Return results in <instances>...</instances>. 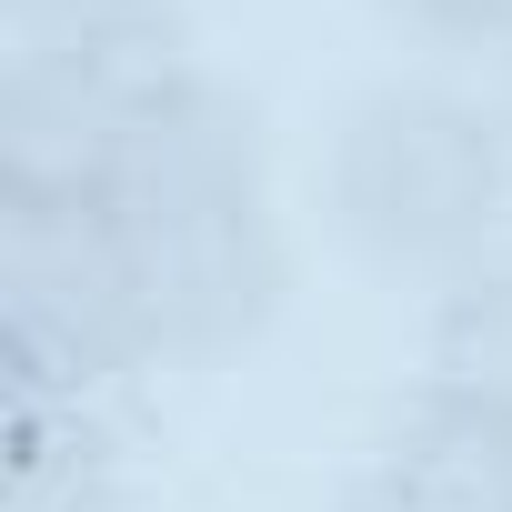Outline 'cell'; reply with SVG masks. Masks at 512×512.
Masks as SVG:
<instances>
[{"instance_id": "9", "label": "cell", "mask_w": 512, "mask_h": 512, "mask_svg": "<svg viewBox=\"0 0 512 512\" xmlns=\"http://www.w3.org/2000/svg\"><path fill=\"white\" fill-rule=\"evenodd\" d=\"M382 11L442 51H502L512 61V0H382Z\"/></svg>"}, {"instance_id": "6", "label": "cell", "mask_w": 512, "mask_h": 512, "mask_svg": "<svg viewBox=\"0 0 512 512\" xmlns=\"http://www.w3.org/2000/svg\"><path fill=\"white\" fill-rule=\"evenodd\" d=\"M342 512H512V432L422 392L382 462L342 492Z\"/></svg>"}, {"instance_id": "3", "label": "cell", "mask_w": 512, "mask_h": 512, "mask_svg": "<svg viewBox=\"0 0 512 512\" xmlns=\"http://www.w3.org/2000/svg\"><path fill=\"white\" fill-rule=\"evenodd\" d=\"M111 221L131 241H171V231H211V221H251L272 211V131L262 101L181 71L171 91H151L121 131V161L101 181Z\"/></svg>"}, {"instance_id": "2", "label": "cell", "mask_w": 512, "mask_h": 512, "mask_svg": "<svg viewBox=\"0 0 512 512\" xmlns=\"http://www.w3.org/2000/svg\"><path fill=\"white\" fill-rule=\"evenodd\" d=\"M0 352L11 392L91 402L161 362L141 251L111 201H11L0 191Z\"/></svg>"}, {"instance_id": "11", "label": "cell", "mask_w": 512, "mask_h": 512, "mask_svg": "<svg viewBox=\"0 0 512 512\" xmlns=\"http://www.w3.org/2000/svg\"><path fill=\"white\" fill-rule=\"evenodd\" d=\"M0 11H11V0H0Z\"/></svg>"}, {"instance_id": "10", "label": "cell", "mask_w": 512, "mask_h": 512, "mask_svg": "<svg viewBox=\"0 0 512 512\" xmlns=\"http://www.w3.org/2000/svg\"><path fill=\"white\" fill-rule=\"evenodd\" d=\"M502 121H512V61H502Z\"/></svg>"}, {"instance_id": "1", "label": "cell", "mask_w": 512, "mask_h": 512, "mask_svg": "<svg viewBox=\"0 0 512 512\" xmlns=\"http://www.w3.org/2000/svg\"><path fill=\"white\" fill-rule=\"evenodd\" d=\"M512 211V121L452 81L392 71L332 131V221L362 262L462 282Z\"/></svg>"}, {"instance_id": "5", "label": "cell", "mask_w": 512, "mask_h": 512, "mask_svg": "<svg viewBox=\"0 0 512 512\" xmlns=\"http://www.w3.org/2000/svg\"><path fill=\"white\" fill-rule=\"evenodd\" d=\"M141 91L81 61H0V191L11 201H101Z\"/></svg>"}, {"instance_id": "8", "label": "cell", "mask_w": 512, "mask_h": 512, "mask_svg": "<svg viewBox=\"0 0 512 512\" xmlns=\"http://www.w3.org/2000/svg\"><path fill=\"white\" fill-rule=\"evenodd\" d=\"M11 512H121L111 442H101L91 402L11 392Z\"/></svg>"}, {"instance_id": "7", "label": "cell", "mask_w": 512, "mask_h": 512, "mask_svg": "<svg viewBox=\"0 0 512 512\" xmlns=\"http://www.w3.org/2000/svg\"><path fill=\"white\" fill-rule=\"evenodd\" d=\"M422 372H432L422 392H442V402H462V412L512 432V251H492L462 282H442Z\"/></svg>"}, {"instance_id": "4", "label": "cell", "mask_w": 512, "mask_h": 512, "mask_svg": "<svg viewBox=\"0 0 512 512\" xmlns=\"http://www.w3.org/2000/svg\"><path fill=\"white\" fill-rule=\"evenodd\" d=\"M131 251H141V282H151L161 362H221L241 342H262L282 292H292V251H282L272 211L211 221V231H171V241H131Z\"/></svg>"}]
</instances>
